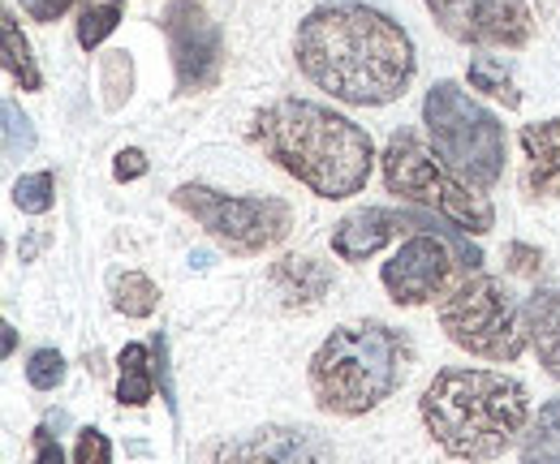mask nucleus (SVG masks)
<instances>
[{
	"instance_id": "15",
	"label": "nucleus",
	"mask_w": 560,
	"mask_h": 464,
	"mask_svg": "<svg viewBox=\"0 0 560 464\" xmlns=\"http://www.w3.org/2000/svg\"><path fill=\"white\" fill-rule=\"evenodd\" d=\"M272 284L280 288L284 306H319L332 288V271L311 254H289L272 266Z\"/></svg>"
},
{
	"instance_id": "5",
	"label": "nucleus",
	"mask_w": 560,
	"mask_h": 464,
	"mask_svg": "<svg viewBox=\"0 0 560 464\" xmlns=\"http://www.w3.org/2000/svg\"><path fill=\"white\" fill-rule=\"evenodd\" d=\"M422 126L431 133L435 155L466 186L491 190L504 177V126L457 82H435L422 99Z\"/></svg>"
},
{
	"instance_id": "8",
	"label": "nucleus",
	"mask_w": 560,
	"mask_h": 464,
	"mask_svg": "<svg viewBox=\"0 0 560 464\" xmlns=\"http://www.w3.org/2000/svg\"><path fill=\"white\" fill-rule=\"evenodd\" d=\"M479 263H483V254L466 241V233L435 215L427 233H415L384 263L380 279H384V288L397 306H422V301H435V297L453 293L457 271H475Z\"/></svg>"
},
{
	"instance_id": "20",
	"label": "nucleus",
	"mask_w": 560,
	"mask_h": 464,
	"mask_svg": "<svg viewBox=\"0 0 560 464\" xmlns=\"http://www.w3.org/2000/svg\"><path fill=\"white\" fill-rule=\"evenodd\" d=\"M155 306H160V288H155L142 271H126V275L117 279V288H113V310H117V314H126V319H147V314H155Z\"/></svg>"
},
{
	"instance_id": "13",
	"label": "nucleus",
	"mask_w": 560,
	"mask_h": 464,
	"mask_svg": "<svg viewBox=\"0 0 560 464\" xmlns=\"http://www.w3.org/2000/svg\"><path fill=\"white\" fill-rule=\"evenodd\" d=\"M431 211H388V206H362L350 211L337 228H332V254L341 263H366L371 254H380L397 233L415 228L427 233L431 228Z\"/></svg>"
},
{
	"instance_id": "32",
	"label": "nucleus",
	"mask_w": 560,
	"mask_h": 464,
	"mask_svg": "<svg viewBox=\"0 0 560 464\" xmlns=\"http://www.w3.org/2000/svg\"><path fill=\"white\" fill-rule=\"evenodd\" d=\"M13 348H18V332H13V328H9V323H4V357H9V353H13Z\"/></svg>"
},
{
	"instance_id": "21",
	"label": "nucleus",
	"mask_w": 560,
	"mask_h": 464,
	"mask_svg": "<svg viewBox=\"0 0 560 464\" xmlns=\"http://www.w3.org/2000/svg\"><path fill=\"white\" fill-rule=\"evenodd\" d=\"M121 9H126V0H100V4H86V9L78 13V44H82L86 52H95V48L117 31Z\"/></svg>"
},
{
	"instance_id": "9",
	"label": "nucleus",
	"mask_w": 560,
	"mask_h": 464,
	"mask_svg": "<svg viewBox=\"0 0 560 464\" xmlns=\"http://www.w3.org/2000/svg\"><path fill=\"white\" fill-rule=\"evenodd\" d=\"M173 202L186 215H195L211 241L237 259H255V254L272 250L293 228V211L280 199H237V194H220L211 186H177Z\"/></svg>"
},
{
	"instance_id": "10",
	"label": "nucleus",
	"mask_w": 560,
	"mask_h": 464,
	"mask_svg": "<svg viewBox=\"0 0 560 464\" xmlns=\"http://www.w3.org/2000/svg\"><path fill=\"white\" fill-rule=\"evenodd\" d=\"M164 35H168V57L177 73L182 95H203L224 73V35L211 22V13L199 0H168L164 4Z\"/></svg>"
},
{
	"instance_id": "31",
	"label": "nucleus",
	"mask_w": 560,
	"mask_h": 464,
	"mask_svg": "<svg viewBox=\"0 0 560 464\" xmlns=\"http://www.w3.org/2000/svg\"><path fill=\"white\" fill-rule=\"evenodd\" d=\"M35 464H66L61 443H57L48 430H35Z\"/></svg>"
},
{
	"instance_id": "22",
	"label": "nucleus",
	"mask_w": 560,
	"mask_h": 464,
	"mask_svg": "<svg viewBox=\"0 0 560 464\" xmlns=\"http://www.w3.org/2000/svg\"><path fill=\"white\" fill-rule=\"evenodd\" d=\"M466 78H470L475 91H483V95H491V99H500L504 108H517V104H522V95H517L509 69L500 66L495 57H475L470 69H466Z\"/></svg>"
},
{
	"instance_id": "4",
	"label": "nucleus",
	"mask_w": 560,
	"mask_h": 464,
	"mask_svg": "<svg viewBox=\"0 0 560 464\" xmlns=\"http://www.w3.org/2000/svg\"><path fill=\"white\" fill-rule=\"evenodd\" d=\"M410 340L388 323H346L311 357V396L337 417H362L406 383Z\"/></svg>"
},
{
	"instance_id": "29",
	"label": "nucleus",
	"mask_w": 560,
	"mask_h": 464,
	"mask_svg": "<svg viewBox=\"0 0 560 464\" xmlns=\"http://www.w3.org/2000/svg\"><path fill=\"white\" fill-rule=\"evenodd\" d=\"M142 172H147V155H142L139 146L117 151V159H113V177H117V181H139Z\"/></svg>"
},
{
	"instance_id": "30",
	"label": "nucleus",
	"mask_w": 560,
	"mask_h": 464,
	"mask_svg": "<svg viewBox=\"0 0 560 464\" xmlns=\"http://www.w3.org/2000/svg\"><path fill=\"white\" fill-rule=\"evenodd\" d=\"M70 4L73 0H22V13L31 22H57V17L70 13Z\"/></svg>"
},
{
	"instance_id": "6",
	"label": "nucleus",
	"mask_w": 560,
	"mask_h": 464,
	"mask_svg": "<svg viewBox=\"0 0 560 464\" xmlns=\"http://www.w3.org/2000/svg\"><path fill=\"white\" fill-rule=\"evenodd\" d=\"M384 186L388 194L415 202L422 211L448 219L453 228H462L466 237H483L495 224V206L488 202L483 190L466 186L453 168H444L440 155H431L410 130H397L384 146Z\"/></svg>"
},
{
	"instance_id": "25",
	"label": "nucleus",
	"mask_w": 560,
	"mask_h": 464,
	"mask_svg": "<svg viewBox=\"0 0 560 464\" xmlns=\"http://www.w3.org/2000/svg\"><path fill=\"white\" fill-rule=\"evenodd\" d=\"M130 86H135L130 52H108V57H104V91H108V108H121V99H130Z\"/></svg>"
},
{
	"instance_id": "26",
	"label": "nucleus",
	"mask_w": 560,
	"mask_h": 464,
	"mask_svg": "<svg viewBox=\"0 0 560 464\" xmlns=\"http://www.w3.org/2000/svg\"><path fill=\"white\" fill-rule=\"evenodd\" d=\"M0 112H4V155L13 159L18 151H31V146H35V133H31V121L18 112V104H13V99H4V108H0Z\"/></svg>"
},
{
	"instance_id": "23",
	"label": "nucleus",
	"mask_w": 560,
	"mask_h": 464,
	"mask_svg": "<svg viewBox=\"0 0 560 464\" xmlns=\"http://www.w3.org/2000/svg\"><path fill=\"white\" fill-rule=\"evenodd\" d=\"M52 202H57V181H52V172H31V177H22V181L13 186V206L26 211V215H48Z\"/></svg>"
},
{
	"instance_id": "7",
	"label": "nucleus",
	"mask_w": 560,
	"mask_h": 464,
	"mask_svg": "<svg viewBox=\"0 0 560 464\" xmlns=\"http://www.w3.org/2000/svg\"><path fill=\"white\" fill-rule=\"evenodd\" d=\"M444 335L483 361H517L530 344L526 335V306H517L513 288L495 275H475L457 284L440 306Z\"/></svg>"
},
{
	"instance_id": "12",
	"label": "nucleus",
	"mask_w": 560,
	"mask_h": 464,
	"mask_svg": "<svg viewBox=\"0 0 560 464\" xmlns=\"http://www.w3.org/2000/svg\"><path fill=\"white\" fill-rule=\"evenodd\" d=\"M211 464H332V443L306 426H264L215 443Z\"/></svg>"
},
{
	"instance_id": "18",
	"label": "nucleus",
	"mask_w": 560,
	"mask_h": 464,
	"mask_svg": "<svg viewBox=\"0 0 560 464\" xmlns=\"http://www.w3.org/2000/svg\"><path fill=\"white\" fill-rule=\"evenodd\" d=\"M121 379H117V400L130 404V408H142L147 400L155 396V374H151V353L142 344H126L121 357Z\"/></svg>"
},
{
	"instance_id": "19",
	"label": "nucleus",
	"mask_w": 560,
	"mask_h": 464,
	"mask_svg": "<svg viewBox=\"0 0 560 464\" xmlns=\"http://www.w3.org/2000/svg\"><path fill=\"white\" fill-rule=\"evenodd\" d=\"M0 35H4V69H9V78H13L22 91H39V86H44V73L35 66L31 44H26V35H22V26H18V17H13L9 9L0 13Z\"/></svg>"
},
{
	"instance_id": "16",
	"label": "nucleus",
	"mask_w": 560,
	"mask_h": 464,
	"mask_svg": "<svg viewBox=\"0 0 560 464\" xmlns=\"http://www.w3.org/2000/svg\"><path fill=\"white\" fill-rule=\"evenodd\" d=\"M526 335L539 353V366L560 379V284L526 297Z\"/></svg>"
},
{
	"instance_id": "1",
	"label": "nucleus",
	"mask_w": 560,
	"mask_h": 464,
	"mask_svg": "<svg viewBox=\"0 0 560 464\" xmlns=\"http://www.w3.org/2000/svg\"><path fill=\"white\" fill-rule=\"evenodd\" d=\"M293 57L311 86L353 108L393 104L415 82V44L406 26L358 0L306 13Z\"/></svg>"
},
{
	"instance_id": "28",
	"label": "nucleus",
	"mask_w": 560,
	"mask_h": 464,
	"mask_svg": "<svg viewBox=\"0 0 560 464\" xmlns=\"http://www.w3.org/2000/svg\"><path fill=\"white\" fill-rule=\"evenodd\" d=\"M504 259H509V271H517V275H539V266H544V254L535 246H522V241H513L504 250Z\"/></svg>"
},
{
	"instance_id": "17",
	"label": "nucleus",
	"mask_w": 560,
	"mask_h": 464,
	"mask_svg": "<svg viewBox=\"0 0 560 464\" xmlns=\"http://www.w3.org/2000/svg\"><path fill=\"white\" fill-rule=\"evenodd\" d=\"M522 464H560V396L530 417L522 439Z\"/></svg>"
},
{
	"instance_id": "27",
	"label": "nucleus",
	"mask_w": 560,
	"mask_h": 464,
	"mask_svg": "<svg viewBox=\"0 0 560 464\" xmlns=\"http://www.w3.org/2000/svg\"><path fill=\"white\" fill-rule=\"evenodd\" d=\"M108 456H113V448H108V439L100 430H82L78 435V448H73L78 464H108Z\"/></svg>"
},
{
	"instance_id": "3",
	"label": "nucleus",
	"mask_w": 560,
	"mask_h": 464,
	"mask_svg": "<svg viewBox=\"0 0 560 464\" xmlns=\"http://www.w3.org/2000/svg\"><path fill=\"white\" fill-rule=\"evenodd\" d=\"M422 426L453 461L483 464L504 456L530 426V392L495 370H440L419 400Z\"/></svg>"
},
{
	"instance_id": "24",
	"label": "nucleus",
	"mask_w": 560,
	"mask_h": 464,
	"mask_svg": "<svg viewBox=\"0 0 560 464\" xmlns=\"http://www.w3.org/2000/svg\"><path fill=\"white\" fill-rule=\"evenodd\" d=\"M61 379H66V357H61L57 348L31 353V361H26V383H31L35 392H52V388H61Z\"/></svg>"
},
{
	"instance_id": "2",
	"label": "nucleus",
	"mask_w": 560,
	"mask_h": 464,
	"mask_svg": "<svg viewBox=\"0 0 560 464\" xmlns=\"http://www.w3.org/2000/svg\"><path fill=\"white\" fill-rule=\"evenodd\" d=\"M250 142L319 199L362 194L375 168L371 133L311 99H277L255 112Z\"/></svg>"
},
{
	"instance_id": "14",
	"label": "nucleus",
	"mask_w": 560,
	"mask_h": 464,
	"mask_svg": "<svg viewBox=\"0 0 560 464\" xmlns=\"http://www.w3.org/2000/svg\"><path fill=\"white\" fill-rule=\"evenodd\" d=\"M522 186L530 199H560V117L522 126Z\"/></svg>"
},
{
	"instance_id": "11",
	"label": "nucleus",
	"mask_w": 560,
	"mask_h": 464,
	"mask_svg": "<svg viewBox=\"0 0 560 464\" xmlns=\"http://www.w3.org/2000/svg\"><path fill=\"white\" fill-rule=\"evenodd\" d=\"M440 31L466 48H526L535 13L526 0H422Z\"/></svg>"
}]
</instances>
